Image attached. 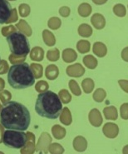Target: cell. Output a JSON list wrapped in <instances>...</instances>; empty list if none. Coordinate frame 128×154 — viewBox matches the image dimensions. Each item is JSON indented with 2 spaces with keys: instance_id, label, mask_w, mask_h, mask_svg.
<instances>
[{
  "instance_id": "9a60e30c",
  "label": "cell",
  "mask_w": 128,
  "mask_h": 154,
  "mask_svg": "<svg viewBox=\"0 0 128 154\" xmlns=\"http://www.w3.org/2000/svg\"><path fill=\"white\" fill-rule=\"evenodd\" d=\"M31 68L33 71V74L35 76L36 79H39L40 77L43 75V67L39 64H35V63H32L31 64Z\"/></svg>"
},
{
  "instance_id": "d4e9b609",
  "label": "cell",
  "mask_w": 128,
  "mask_h": 154,
  "mask_svg": "<svg viewBox=\"0 0 128 154\" xmlns=\"http://www.w3.org/2000/svg\"><path fill=\"white\" fill-rule=\"evenodd\" d=\"M57 49H55V50H51L49 51L48 53H47V58L50 59L51 61H54V60H57V58H58V54H56V55H54L55 53L57 52Z\"/></svg>"
},
{
  "instance_id": "1f68e13d",
  "label": "cell",
  "mask_w": 128,
  "mask_h": 154,
  "mask_svg": "<svg viewBox=\"0 0 128 154\" xmlns=\"http://www.w3.org/2000/svg\"><path fill=\"white\" fill-rule=\"evenodd\" d=\"M10 1H14V0H10Z\"/></svg>"
},
{
  "instance_id": "ffe728a7",
  "label": "cell",
  "mask_w": 128,
  "mask_h": 154,
  "mask_svg": "<svg viewBox=\"0 0 128 154\" xmlns=\"http://www.w3.org/2000/svg\"><path fill=\"white\" fill-rule=\"evenodd\" d=\"M26 57H21V56H17L14 54H12L9 57V60H10L11 63L14 64V63H20L24 61Z\"/></svg>"
},
{
  "instance_id": "4dcf8cb0",
  "label": "cell",
  "mask_w": 128,
  "mask_h": 154,
  "mask_svg": "<svg viewBox=\"0 0 128 154\" xmlns=\"http://www.w3.org/2000/svg\"><path fill=\"white\" fill-rule=\"evenodd\" d=\"M1 109H2V107H1V104H0V111H1Z\"/></svg>"
},
{
  "instance_id": "ac0fdd59",
  "label": "cell",
  "mask_w": 128,
  "mask_h": 154,
  "mask_svg": "<svg viewBox=\"0 0 128 154\" xmlns=\"http://www.w3.org/2000/svg\"><path fill=\"white\" fill-rule=\"evenodd\" d=\"M19 14L21 17H27L30 14V7L28 4H23L19 5Z\"/></svg>"
},
{
  "instance_id": "3957f363",
  "label": "cell",
  "mask_w": 128,
  "mask_h": 154,
  "mask_svg": "<svg viewBox=\"0 0 128 154\" xmlns=\"http://www.w3.org/2000/svg\"><path fill=\"white\" fill-rule=\"evenodd\" d=\"M8 81L13 88L24 89L34 84L35 76L28 63H15L8 70Z\"/></svg>"
},
{
  "instance_id": "5bb4252c",
  "label": "cell",
  "mask_w": 128,
  "mask_h": 154,
  "mask_svg": "<svg viewBox=\"0 0 128 154\" xmlns=\"http://www.w3.org/2000/svg\"><path fill=\"white\" fill-rule=\"evenodd\" d=\"M78 32L80 33V35L84 37H88L92 34V29L91 27L87 24H82V25L79 27Z\"/></svg>"
},
{
  "instance_id": "4fadbf2b",
  "label": "cell",
  "mask_w": 128,
  "mask_h": 154,
  "mask_svg": "<svg viewBox=\"0 0 128 154\" xmlns=\"http://www.w3.org/2000/svg\"><path fill=\"white\" fill-rule=\"evenodd\" d=\"M27 136L29 137V143L24 147V149L21 150V152H23V153H25V152H32L31 150H30V148H32V150H34L33 147H31V146L34 147V137H33L32 133H27Z\"/></svg>"
},
{
  "instance_id": "484cf974",
  "label": "cell",
  "mask_w": 128,
  "mask_h": 154,
  "mask_svg": "<svg viewBox=\"0 0 128 154\" xmlns=\"http://www.w3.org/2000/svg\"><path fill=\"white\" fill-rule=\"evenodd\" d=\"M59 13L60 15H62V17H68L70 14V8L68 7H62L59 9Z\"/></svg>"
},
{
  "instance_id": "44dd1931",
  "label": "cell",
  "mask_w": 128,
  "mask_h": 154,
  "mask_svg": "<svg viewBox=\"0 0 128 154\" xmlns=\"http://www.w3.org/2000/svg\"><path fill=\"white\" fill-rule=\"evenodd\" d=\"M1 32H2V34L4 37H8L11 33H13L14 32H16V29H15L14 26L10 25L8 26V27H4V28H3Z\"/></svg>"
},
{
  "instance_id": "9c48e42d",
  "label": "cell",
  "mask_w": 128,
  "mask_h": 154,
  "mask_svg": "<svg viewBox=\"0 0 128 154\" xmlns=\"http://www.w3.org/2000/svg\"><path fill=\"white\" fill-rule=\"evenodd\" d=\"M31 58L32 60H37V61H41L43 58V50L40 48L39 47H36L32 48L31 52Z\"/></svg>"
},
{
  "instance_id": "83f0119b",
  "label": "cell",
  "mask_w": 128,
  "mask_h": 154,
  "mask_svg": "<svg viewBox=\"0 0 128 154\" xmlns=\"http://www.w3.org/2000/svg\"><path fill=\"white\" fill-rule=\"evenodd\" d=\"M93 3H95L96 4H105L107 2V0H93Z\"/></svg>"
},
{
  "instance_id": "7402d4cb",
  "label": "cell",
  "mask_w": 128,
  "mask_h": 154,
  "mask_svg": "<svg viewBox=\"0 0 128 154\" xmlns=\"http://www.w3.org/2000/svg\"><path fill=\"white\" fill-rule=\"evenodd\" d=\"M11 93L8 91H3L0 92V99L2 101V103H6L7 101H9L11 99Z\"/></svg>"
},
{
  "instance_id": "ba28073f",
  "label": "cell",
  "mask_w": 128,
  "mask_h": 154,
  "mask_svg": "<svg viewBox=\"0 0 128 154\" xmlns=\"http://www.w3.org/2000/svg\"><path fill=\"white\" fill-rule=\"evenodd\" d=\"M16 28H18L23 34H26L27 36L29 37L32 35V29L24 20H20V22L16 24Z\"/></svg>"
},
{
  "instance_id": "2e32d148",
  "label": "cell",
  "mask_w": 128,
  "mask_h": 154,
  "mask_svg": "<svg viewBox=\"0 0 128 154\" xmlns=\"http://www.w3.org/2000/svg\"><path fill=\"white\" fill-rule=\"evenodd\" d=\"M48 27L52 29H57L61 25V20L58 18H51L47 23Z\"/></svg>"
},
{
  "instance_id": "7a4b0ae2",
  "label": "cell",
  "mask_w": 128,
  "mask_h": 154,
  "mask_svg": "<svg viewBox=\"0 0 128 154\" xmlns=\"http://www.w3.org/2000/svg\"><path fill=\"white\" fill-rule=\"evenodd\" d=\"M37 113L48 119H57L62 110V101L52 91H46L38 94L35 103Z\"/></svg>"
},
{
  "instance_id": "d6986e66",
  "label": "cell",
  "mask_w": 128,
  "mask_h": 154,
  "mask_svg": "<svg viewBox=\"0 0 128 154\" xmlns=\"http://www.w3.org/2000/svg\"><path fill=\"white\" fill-rule=\"evenodd\" d=\"M62 132H65V130L60 128L58 125L54 126L53 128V133L54 137H57V138L63 137L64 135H65V133H62Z\"/></svg>"
},
{
  "instance_id": "52a82bcc",
  "label": "cell",
  "mask_w": 128,
  "mask_h": 154,
  "mask_svg": "<svg viewBox=\"0 0 128 154\" xmlns=\"http://www.w3.org/2000/svg\"><path fill=\"white\" fill-rule=\"evenodd\" d=\"M92 23L93 26H95V28L97 29H103V27L105 26V19L103 16H102L99 14H96L92 17Z\"/></svg>"
},
{
  "instance_id": "f1b7e54d",
  "label": "cell",
  "mask_w": 128,
  "mask_h": 154,
  "mask_svg": "<svg viewBox=\"0 0 128 154\" xmlns=\"http://www.w3.org/2000/svg\"><path fill=\"white\" fill-rule=\"evenodd\" d=\"M4 85H5V83H4V79H0V91H1L2 89H4Z\"/></svg>"
},
{
  "instance_id": "6da1fadb",
  "label": "cell",
  "mask_w": 128,
  "mask_h": 154,
  "mask_svg": "<svg viewBox=\"0 0 128 154\" xmlns=\"http://www.w3.org/2000/svg\"><path fill=\"white\" fill-rule=\"evenodd\" d=\"M31 117L24 105L15 101L8 102L0 111V122L4 128L25 131L30 125Z\"/></svg>"
},
{
  "instance_id": "f546056e",
  "label": "cell",
  "mask_w": 128,
  "mask_h": 154,
  "mask_svg": "<svg viewBox=\"0 0 128 154\" xmlns=\"http://www.w3.org/2000/svg\"><path fill=\"white\" fill-rule=\"evenodd\" d=\"M2 133H4V128H2V126L0 125V143H2Z\"/></svg>"
},
{
  "instance_id": "8fae6325",
  "label": "cell",
  "mask_w": 128,
  "mask_h": 154,
  "mask_svg": "<svg viewBox=\"0 0 128 154\" xmlns=\"http://www.w3.org/2000/svg\"><path fill=\"white\" fill-rule=\"evenodd\" d=\"M43 39L45 41V43L49 45V46H53L55 43V38H54L53 34L47 30H44L43 32Z\"/></svg>"
},
{
  "instance_id": "603a6c76",
  "label": "cell",
  "mask_w": 128,
  "mask_h": 154,
  "mask_svg": "<svg viewBox=\"0 0 128 154\" xmlns=\"http://www.w3.org/2000/svg\"><path fill=\"white\" fill-rule=\"evenodd\" d=\"M47 88H48V85L44 81H40L36 85V90L38 92H39V93H42L43 91H45Z\"/></svg>"
},
{
  "instance_id": "d6a6232c",
  "label": "cell",
  "mask_w": 128,
  "mask_h": 154,
  "mask_svg": "<svg viewBox=\"0 0 128 154\" xmlns=\"http://www.w3.org/2000/svg\"><path fill=\"white\" fill-rule=\"evenodd\" d=\"M0 62H1V59H0Z\"/></svg>"
},
{
  "instance_id": "5b68a950",
  "label": "cell",
  "mask_w": 128,
  "mask_h": 154,
  "mask_svg": "<svg viewBox=\"0 0 128 154\" xmlns=\"http://www.w3.org/2000/svg\"><path fill=\"white\" fill-rule=\"evenodd\" d=\"M27 133L19 130L8 129L4 132L3 137V143L6 147L20 149L23 148L27 143Z\"/></svg>"
},
{
  "instance_id": "e0dca14e",
  "label": "cell",
  "mask_w": 128,
  "mask_h": 154,
  "mask_svg": "<svg viewBox=\"0 0 128 154\" xmlns=\"http://www.w3.org/2000/svg\"><path fill=\"white\" fill-rule=\"evenodd\" d=\"M113 11L115 14H117L119 17H124L126 15V8L121 4H117L116 6H114Z\"/></svg>"
},
{
  "instance_id": "cb8c5ba5",
  "label": "cell",
  "mask_w": 128,
  "mask_h": 154,
  "mask_svg": "<svg viewBox=\"0 0 128 154\" xmlns=\"http://www.w3.org/2000/svg\"><path fill=\"white\" fill-rule=\"evenodd\" d=\"M18 13H17V9L16 8H14L12 10V14H11L10 18L8 20V22L6 23H14V22H16L18 20Z\"/></svg>"
},
{
  "instance_id": "8992f818",
  "label": "cell",
  "mask_w": 128,
  "mask_h": 154,
  "mask_svg": "<svg viewBox=\"0 0 128 154\" xmlns=\"http://www.w3.org/2000/svg\"><path fill=\"white\" fill-rule=\"evenodd\" d=\"M11 4L7 0H0V24L6 23L12 14Z\"/></svg>"
},
{
  "instance_id": "7c38bea8",
  "label": "cell",
  "mask_w": 128,
  "mask_h": 154,
  "mask_svg": "<svg viewBox=\"0 0 128 154\" xmlns=\"http://www.w3.org/2000/svg\"><path fill=\"white\" fill-rule=\"evenodd\" d=\"M92 12V7L87 4H81L78 8L79 14L82 17H87Z\"/></svg>"
},
{
  "instance_id": "30bf717a",
  "label": "cell",
  "mask_w": 128,
  "mask_h": 154,
  "mask_svg": "<svg viewBox=\"0 0 128 154\" xmlns=\"http://www.w3.org/2000/svg\"><path fill=\"white\" fill-rule=\"evenodd\" d=\"M58 74V69L55 65H50L47 68L46 76L47 79H56Z\"/></svg>"
},
{
  "instance_id": "277c9868",
  "label": "cell",
  "mask_w": 128,
  "mask_h": 154,
  "mask_svg": "<svg viewBox=\"0 0 128 154\" xmlns=\"http://www.w3.org/2000/svg\"><path fill=\"white\" fill-rule=\"evenodd\" d=\"M11 53L17 56L26 57L30 52V45L23 32H14L7 37Z\"/></svg>"
},
{
  "instance_id": "4316f807",
  "label": "cell",
  "mask_w": 128,
  "mask_h": 154,
  "mask_svg": "<svg viewBox=\"0 0 128 154\" xmlns=\"http://www.w3.org/2000/svg\"><path fill=\"white\" fill-rule=\"evenodd\" d=\"M8 71L7 62L5 60H2V63L0 65V74H3Z\"/></svg>"
}]
</instances>
